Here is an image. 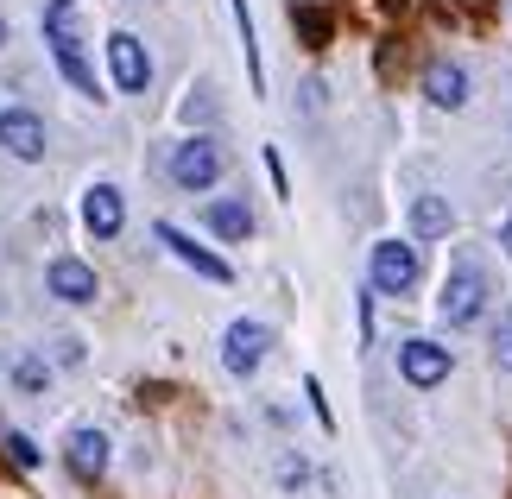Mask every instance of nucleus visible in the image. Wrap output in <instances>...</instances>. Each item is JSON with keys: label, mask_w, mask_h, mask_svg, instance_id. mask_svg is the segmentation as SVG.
<instances>
[{"label": "nucleus", "mask_w": 512, "mask_h": 499, "mask_svg": "<svg viewBox=\"0 0 512 499\" xmlns=\"http://www.w3.org/2000/svg\"><path fill=\"white\" fill-rule=\"evenodd\" d=\"M487 297H494L487 259H481L475 247H456V259H449V278H443V297H437L443 323H449V329H468V323H481V316H487Z\"/></svg>", "instance_id": "nucleus-1"}, {"label": "nucleus", "mask_w": 512, "mask_h": 499, "mask_svg": "<svg viewBox=\"0 0 512 499\" xmlns=\"http://www.w3.org/2000/svg\"><path fill=\"white\" fill-rule=\"evenodd\" d=\"M45 38H51V57H57V70H64V83L76 95H89V102H102V83H95V70H89V57H83V38H76V0H51L45 7Z\"/></svg>", "instance_id": "nucleus-2"}, {"label": "nucleus", "mask_w": 512, "mask_h": 499, "mask_svg": "<svg viewBox=\"0 0 512 499\" xmlns=\"http://www.w3.org/2000/svg\"><path fill=\"white\" fill-rule=\"evenodd\" d=\"M367 285L380 297H411L424 285V253L418 241H373V259H367Z\"/></svg>", "instance_id": "nucleus-3"}, {"label": "nucleus", "mask_w": 512, "mask_h": 499, "mask_svg": "<svg viewBox=\"0 0 512 499\" xmlns=\"http://www.w3.org/2000/svg\"><path fill=\"white\" fill-rule=\"evenodd\" d=\"M222 171H228V152H222V139H215V133H190L184 139V146H177L171 152V184L177 190H215V184H222Z\"/></svg>", "instance_id": "nucleus-4"}, {"label": "nucleus", "mask_w": 512, "mask_h": 499, "mask_svg": "<svg viewBox=\"0 0 512 499\" xmlns=\"http://www.w3.org/2000/svg\"><path fill=\"white\" fill-rule=\"evenodd\" d=\"M266 354H272V329H266V323L241 316V323L222 329V367H228L234 379H253V373L266 367Z\"/></svg>", "instance_id": "nucleus-5"}, {"label": "nucleus", "mask_w": 512, "mask_h": 499, "mask_svg": "<svg viewBox=\"0 0 512 499\" xmlns=\"http://www.w3.org/2000/svg\"><path fill=\"white\" fill-rule=\"evenodd\" d=\"M108 76L121 95H146L152 89V57L140 45V32H108Z\"/></svg>", "instance_id": "nucleus-6"}, {"label": "nucleus", "mask_w": 512, "mask_h": 499, "mask_svg": "<svg viewBox=\"0 0 512 499\" xmlns=\"http://www.w3.org/2000/svg\"><path fill=\"white\" fill-rule=\"evenodd\" d=\"M449 348L443 342H430V335H405L399 342V373H405V386H418V392H430V386H443L449 379Z\"/></svg>", "instance_id": "nucleus-7"}, {"label": "nucleus", "mask_w": 512, "mask_h": 499, "mask_svg": "<svg viewBox=\"0 0 512 499\" xmlns=\"http://www.w3.org/2000/svg\"><path fill=\"white\" fill-rule=\"evenodd\" d=\"M0 146H7L19 165H38L45 158V121L32 108H0Z\"/></svg>", "instance_id": "nucleus-8"}, {"label": "nucleus", "mask_w": 512, "mask_h": 499, "mask_svg": "<svg viewBox=\"0 0 512 499\" xmlns=\"http://www.w3.org/2000/svg\"><path fill=\"white\" fill-rule=\"evenodd\" d=\"M83 228L95 234V241H121L127 203H121V190H114V184H89L83 190Z\"/></svg>", "instance_id": "nucleus-9"}, {"label": "nucleus", "mask_w": 512, "mask_h": 499, "mask_svg": "<svg viewBox=\"0 0 512 499\" xmlns=\"http://www.w3.org/2000/svg\"><path fill=\"white\" fill-rule=\"evenodd\" d=\"M159 241H165V247H171L177 259H184L190 272H203L209 285H228V278H234V266H228V259H222V253H209L203 241H190L184 228H171V222H159Z\"/></svg>", "instance_id": "nucleus-10"}, {"label": "nucleus", "mask_w": 512, "mask_h": 499, "mask_svg": "<svg viewBox=\"0 0 512 499\" xmlns=\"http://www.w3.org/2000/svg\"><path fill=\"white\" fill-rule=\"evenodd\" d=\"M45 285H51L57 304H95V291H102V285H95V266H89V259H70V253L51 259Z\"/></svg>", "instance_id": "nucleus-11"}, {"label": "nucleus", "mask_w": 512, "mask_h": 499, "mask_svg": "<svg viewBox=\"0 0 512 499\" xmlns=\"http://www.w3.org/2000/svg\"><path fill=\"white\" fill-rule=\"evenodd\" d=\"M64 468H70L83 487H95V481L108 474V436H102V430H70V443H64Z\"/></svg>", "instance_id": "nucleus-12"}, {"label": "nucleus", "mask_w": 512, "mask_h": 499, "mask_svg": "<svg viewBox=\"0 0 512 499\" xmlns=\"http://www.w3.org/2000/svg\"><path fill=\"white\" fill-rule=\"evenodd\" d=\"M449 228H456V209H449V196L424 190L418 203H411V241H449Z\"/></svg>", "instance_id": "nucleus-13"}, {"label": "nucleus", "mask_w": 512, "mask_h": 499, "mask_svg": "<svg viewBox=\"0 0 512 499\" xmlns=\"http://www.w3.org/2000/svg\"><path fill=\"white\" fill-rule=\"evenodd\" d=\"M203 228L215 234V241H247V234H253V209L241 203V196H222V203H203Z\"/></svg>", "instance_id": "nucleus-14"}, {"label": "nucleus", "mask_w": 512, "mask_h": 499, "mask_svg": "<svg viewBox=\"0 0 512 499\" xmlns=\"http://www.w3.org/2000/svg\"><path fill=\"white\" fill-rule=\"evenodd\" d=\"M424 95L437 108H468V70L462 64H430L424 70Z\"/></svg>", "instance_id": "nucleus-15"}, {"label": "nucleus", "mask_w": 512, "mask_h": 499, "mask_svg": "<svg viewBox=\"0 0 512 499\" xmlns=\"http://www.w3.org/2000/svg\"><path fill=\"white\" fill-rule=\"evenodd\" d=\"M234 7V26H241V45H247V83L253 89H266V64H260V38H253V13H247V0H228Z\"/></svg>", "instance_id": "nucleus-16"}, {"label": "nucleus", "mask_w": 512, "mask_h": 499, "mask_svg": "<svg viewBox=\"0 0 512 499\" xmlns=\"http://www.w3.org/2000/svg\"><path fill=\"white\" fill-rule=\"evenodd\" d=\"M291 26H298V38H304L310 51L329 45V13H323V7H310V0H298V7H291Z\"/></svg>", "instance_id": "nucleus-17"}, {"label": "nucleus", "mask_w": 512, "mask_h": 499, "mask_svg": "<svg viewBox=\"0 0 512 499\" xmlns=\"http://www.w3.org/2000/svg\"><path fill=\"white\" fill-rule=\"evenodd\" d=\"M13 386H19V392H45V386H51L45 361H38V354H19V361H13Z\"/></svg>", "instance_id": "nucleus-18"}, {"label": "nucleus", "mask_w": 512, "mask_h": 499, "mask_svg": "<svg viewBox=\"0 0 512 499\" xmlns=\"http://www.w3.org/2000/svg\"><path fill=\"white\" fill-rule=\"evenodd\" d=\"M0 443H7V455H13L19 468H38V443H32L26 430H7V436H0Z\"/></svg>", "instance_id": "nucleus-19"}, {"label": "nucleus", "mask_w": 512, "mask_h": 499, "mask_svg": "<svg viewBox=\"0 0 512 499\" xmlns=\"http://www.w3.org/2000/svg\"><path fill=\"white\" fill-rule=\"evenodd\" d=\"M487 354H494V367H500V373H512V316H500L494 348H487Z\"/></svg>", "instance_id": "nucleus-20"}, {"label": "nucleus", "mask_w": 512, "mask_h": 499, "mask_svg": "<svg viewBox=\"0 0 512 499\" xmlns=\"http://www.w3.org/2000/svg\"><path fill=\"white\" fill-rule=\"evenodd\" d=\"M279 481H285V487H304V481H310V468L298 462V455H285V462H279Z\"/></svg>", "instance_id": "nucleus-21"}, {"label": "nucleus", "mask_w": 512, "mask_h": 499, "mask_svg": "<svg viewBox=\"0 0 512 499\" xmlns=\"http://www.w3.org/2000/svg\"><path fill=\"white\" fill-rule=\"evenodd\" d=\"M500 247H506V259H512V215L500 222Z\"/></svg>", "instance_id": "nucleus-22"}, {"label": "nucleus", "mask_w": 512, "mask_h": 499, "mask_svg": "<svg viewBox=\"0 0 512 499\" xmlns=\"http://www.w3.org/2000/svg\"><path fill=\"white\" fill-rule=\"evenodd\" d=\"M462 7H468V13H487V0H462Z\"/></svg>", "instance_id": "nucleus-23"}, {"label": "nucleus", "mask_w": 512, "mask_h": 499, "mask_svg": "<svg viewBox=\"0 0 512 499\" xmlns=\"http://www.w3.org/2000/svg\"><path fill=\"white\" fill-rule=\"evenodd\" d=\"M0 45H7V19H0Z\"/></svg>", "instance_id": "nucleus-24"}, {"label": "nucleus", "mask_w": 512, "mask_h": 499, "mask_svg": "<svg viewBox=\"0 0 512 499\" xmlns=\"http://www.w3.org/2000/svg\"><path fill=\"white\" fill-rule=\"evenodd\" d=\"M386 7H405V0H386Z\"/></svg>", "instance_id": "nucleus-25"}]
</instances>
